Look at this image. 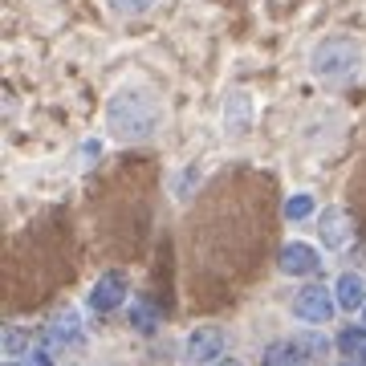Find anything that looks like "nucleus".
Returning <instances> with one entry per match:
<instances>
[{"label":"nucleus","instance_id":"obj_1","mask_svg":"<svg viewBox=\"0 0 366 366\" xmlns=\"http://www.w3.org/2000/svg\"><path fill=\"white\" fill-rule=\"evenodd\" d=\"M159 122H163V106L147 86H122L106 102V131L118 143H143L159 131Z\"/></svg>","mask_w":366,"mask_h":366},{"label":"nucleus","instance_id":"obj_2","mask_svg":"<svg viewBox=\"0 0 366 366\" xmlns=\"http://www.w3.org/2000/svg\"><path fill=\"white\" fill-rule=\"evenodd\" d=\"M362 61H366L362 45L354 37H346V33H330V37H322L310 49V69L326 86H342V81L358 78L362 74Z\"/></svg>","mask_w":366,"mask_h":366},{"label":"nucleus","instance_id":"obj_3","mask_svg":"<svg viewBox=\"0 0 366 366\" xmlns=\"http://www.w3.org/2000/svg\"><path fill=\"white\" fill-rule=\"evenodd\" d=\"M220 354H224V330L220 326H196L187 334V342H183V358L196 362V366L220 362Z\"/></svg>","mask_w":366,"mask_h":366},{"label":"nucleus","instance_id":"obj_4","mask_svg":"<svg viewBox=\"0 0 366 366\" xmlns=\"http://www.w3.org/2000/svg\"><path fill=\"white\" fill-rule=\"evenodd\" d=\"M334 310H338V297H330V289H322V285H305L297 293V301H293V314H297L301 322H310V326L330 322Z\"/></svg>","mask_w":366,"mask_h":366},{"label":"nucleus","instance_id":"obj_5","mask_svg":"<svg viewBox=\"0 0 366 366\" xmlns=\"http://www.w3.org/2000/svg\"><path fill=\"white\" fill-rule=\"evenodd\" d=\"M277 269L285 277H310L322 269V252L314 244H305V240H289L285 249L277 252Z\"/></svg>","mask_w":366,"mask_h":366},{"label":"nucleus","instance_id":"obj_6","mask_svg":"<svg viewBox=\"0 0 366 366\" xmlns=\"http://www.w3.org/2000/svg\"><path fill=\"white\" fill-rule=\"evenodd\" d=\"M127 301V277L122 273H102L98 281H94V289H90V310L94 314H114L118 305Z\"/></svg>","mask_w":366,"mask_h":366},{"label":"nucleus","instance_id":"obj_7","mask_svg":"<svg viewBox=\"0 0 366 366\" xmlns=\"http://www.w3.org/2000/svg\"><path fill=\"white\" fill-rule=\"evenodd\" d=\"M224 127H228V134H249L252 131V98L244 90L228 94V102H224Z\"/></svg>","mask_w":366,"mask_h":366},{"label":"nucleus","instance_id":"obj_8","mask_svg":"<svg viewBox=\"0 0 366 366\" xmlns=\"http://www.w3.org/2000/svg\"><path fill=\"white\" fill-rule=\"evenodd\" d=\"M334 297H338L342 310H362L366 305V281L358 273H342L338 285H334Z\"/></svg>","mask_w":366,"mask_h":366},{"label":"nucleus","instance_id":"obj_9","mask_svg":"<svg viewBox=\"0 0 366 366\" xmlns=\"http://www.w3.org/2000/svg\"><path fill=\"white\" fill-rule=\"evenodd\" d=\"M322 240L330 249H342L350 240V228H346V212L342 208H326L322 212Z\"/></svg>","mask_w":366,"mask_h":366},{"label":"nucleus","instance_id":"obj_10","mask_svg":"<svg viewBox=\"0 0 366 366\" xmlns=\"http://www.w3.org/2000/svg\"><path fill=\"white\" fill-rule=\"evenodd\" d=\"M81 338V322L74 310H66V314H57L49 322V342H57V346H69V342Z\"/></svg>","mask_w":366,"mask_h":366},{"label":"nucleus","instance_id":"obj_11","mask_svg":"<svg viewBox=\"0 0 366 366\" xmlns=\"http://www.w3.org/2000/svg\"><path fill=\"white\" fill-rule=\"evenodd\" d=\"M338 350L350 358V362H362L366 366V326H350L338 334Z\"/></svg>","mask_w":366,"mask_h":366},{"label":"nucleus","instance_id":"obj_12","mask_svg":"<svg viewBox=\"0 0 366 366\" xmlns=\"http://www.w3.org/2000/svg\"><path fill=\"white\" fill-rule=\"evenodd\" d=\"M297 358H301L297 342H273L264 350V366H297Z\"/></svg>","mask_w":366,"mask_h":366},{"label":"nucleus","instance_id":"obj_13","mask_svg":"<svg viewBox=\"0 0 366 366\" xmlns=\"http://www.w3.org/2000/svg\"><path fill=\"white\" fill-rule=\"evenodd\" d=\"M131 326L134 330H143V334H155V326H159V310L151 305V301H134L131 305Z\"/></svg>","mask_w":366,"mask_h":366},{"label":"nucleus","instance_id":"obj_14","mask_svg":"<svg viewBox=\"0 0 366 366\" xmlns=\"http://www.w3.org/2000/svg\"><path fill=\"white\" fill-rule=\"evenodd\" d=\"M102 4L114 16H143V13H151V9H155V0H102Z\"/></svg>","mask_w":366,"mask_h":366},{"label":"nucleus","instance_id":"obj_15","mask_svg":"<svg viewBox=\"0 0 366 366\" xmlns=\"http://www.w3.org/2000/svg\"><path fill=\"white\" fill-rule=\"evenodd\" d=\"M310 212H314V196L310 192H293L285 199V220H305Z\"/></svg>","mask_w":366,"mask_h":366},{"label":"nucleus","instance_id":"obj_16","mask_svg":"<svg viewBox=\"0 0 366 366\" xmlns=\"http://www.w3.org/2000/svg\"><path fill=\"white\" fill-rule=\"evenodd\" d=\"M25 346H29L25 330H4V358H21Z\"/></svg>","mask_w":366,"mask_h":366},{"label":"nucleus","instance_id":"obj_17","mask_svg":"<svg viewBox=\"0 0 366 366\" xmlns=\"http://www.w3.org/2000/svg\"><path fill=\"white\" fill-rule=\"evenodd\" d=\"M29 366H49V358H45V354H33V358H29Z\"/></svg>","mask_w":366,"mask_h":366},{"label":"nucleus","instance_id":"obj_18","mask_svg":"<svg viewBox=\"0 0 366 366\" xmlns=\"http://www.w3.org/2000/svg\"><path fill=\"white\" fill-rule=\"evenodd\" d=\"M212 366H240L236 358H220V362H212Z\"/></svg>","mask_w":366,"mask_h":366},{"label":"nucleus","instance_id":"obj_19","mask_svg":"<svg viewBox=\"0 0 366 366\" xmlns=\"http://www.w3.org/2000/svg\"><path fill=\"white\" fill-rule=\"evenodd\" d=\"M338 366H362V362H338Z\"/></svg>","mask_w":366,"mask_h":366},{"label":"nucleus","instance_id":"obj_20","mask_svg":"<svg viewBox=\"0 0 366 366\" xmlns=\"http://www.w3.org/2000/svg\"><path fill=\"white\" fill-rule=\"evenodd\" d=\"M362 326H366V305H362Z\"/></svg>","mask_w":366,"mask_h":366}]
</instances>
